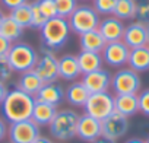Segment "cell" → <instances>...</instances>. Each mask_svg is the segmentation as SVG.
<instances>
[{
	"mask_svg": "<svg viewBox=\"0 0 149 143\" xmlns=\"http://www.w3.org/2000/svg\"><path fill=\"white\" fill-rule=\"evenodd\" d=\"M57 8V16L69 19V16L78 8V0H54Z\"/></svg>",
	"mask_w": 149,
	"mask_h": 143,
	"instance_id": "28",
	"label": "cell"
},
{
	"mask_svg": "<svg viewBox=\"0 0 149 143\" xmlns=\"http://www.w3.org/2000/svg\"><path fill=\"white\" fill-rule=\"evenodd\" d=\"M124 24L121 19L116 18V16H105L104 19L100 21L98 25V31L100 34L104 37V40L107 42H113V41H121L123 40V34H124Z\"/></svg>",
	"mask_w": 149,
	"mask_h": 143,
	"instance_id": "14",
	"label": "cell"
},
{
	"mask_svg": "<svg viewBox=\"0 0 149 143\" xmlns=\"http://www.w3.org/2000/svg\"><path fill=\"white\" fill-rule=\"evenodd\" d=\"M32 143H53V142H51L48 137H45V136H41V134H40V136H38Z\"/></svg>",
	"mask_w": 149,
	"mask_h": 143,
	"instance_id": "40",
	"label": "cell"
},
{
	"mask_svg": "<svg viewBox=\"0 0 149 143\" xmlns=\"http://www.w3.org/2000/svg\"><path fill=\"white\" fill-rule=\"evenodd\" d=\"M76 136L85 142H89L92 143L94 140H97L100 136H101V121L88 115V114H84L79 117V123H78V131H76Z\"/></svg>",
	"mask_w": 149,
	"mask_h": 143,
	"instance_id": "15",
	"label": "cell"
},
{
	"mask_svg": "<svg viewBox=\"0 0 149 143\" xmlns=\"http://www.w3.org/2000/svg\"><path fill=\"white\" fill-rule=\"evenodd\" d=\"M81 75L78 56L64 54L58 58V78L63 81H76Z\"/></svg>",
	"mask_w": 149,
	"mask_h": 143,
	"instance_id": "16",
	"label": "cell"
},
{
	"mask_svg": "<svg viewBox=\"0 0 149 143\" xmlns=\"http://www.w3.org/2000/svg\"><path fill=\"white\" fill-rule=\"evenodd\" d=\"M123 42L130 50L132 48H137V47H143V45H149L148 44V28H146V24H143L140 21H134V22L129 24L124 28Z\"/></svg>",
	"mask_w": 149,
	"mask_h": 143,
	"instance_id": "13",
	"label": "cell"
},
{
	"mask_svg": "<svg viewBox=\"0 0 149 143\" xmlns=\"http://www.w3.org/2000/svg\"><path fill=\"white\" fill-rule=\"evenodd\" d=\"M9 143H12V142H9Z\"/></svg>",
	"mask_w": 149,
	"mask_h": 143,
	"instance_id": "46",
	"label": "cell"
},
{
	"mask_svg": "<svg viewBox=\"0 0 149 143\" xmlns=\"http://www.w3.org/2000/svg\"><path fill=\"white\" fill-rule=\"evenodd\" d=\"M0 3H2L3 8L12 10V9H15V8L24 5V3H28V0H0Z\"/></svg>",
	"mask_w": 149,
	"mask_h": 143,
	"instance_id": "36",
	"label": "cell"
},
{
	"mask_svg": "<svg viewBox=\"0 0 149 143\" xmlns=\"http://www.w3.org/2000/svg\"><path fill=\"white\" fill-rule=\"evenodd\" d=\"M145 143H149V137H148V139H146V140H145Z\"/></svg>",
	"mask_w": 149,
	"mask_h": 143,
	"instance_id": "44",
	"label": "cell"
},
{
	"mask_svg": "<svg viewBox=\"0 0 149 143\" xmlns=\"http://www.w3.org/2000/svg\"><path fill=\"white\" fill-rule=\"evenodd\" d=\"M136 19L143 24L149 22V0H136Z\"/></svg>",
	"mask_w": 149,
	"mask_h": 143,
	"instance_id": "31",
	"label": "cell"
},
{
	"mask_svg": "<svg viewBox=\"0 0 149 143\" xmlns=\"http://www.w3.org/2000/svg\"><path fill=\"white\" fill-rule=\"evenodd\" d=\"M111 88L116 95L137 94L142 88V81L137 72L130 67H124L117 70L111 76Z\"/></svg>",
	"mask_w": 149,
	"mask_h": 143,
	"instance_id": "7",
	"label": "cell"
},
{
	"mask_svg": "<svg viewBox=\"0 0 149 143\" xmlns=\"http://www.w3.org/2000/svg\"><path fill=\"white\" fill-rule=\"evenodd\" d=\"M0 35H3L6 40H9L13 44V42H18L21 37L24 35V28L18 25L9 15H5L2 24H0Z\"/></svg>",
	"mask_w": 149,
	"mask_h": 143,
	"instance_id": "25",
	"label": "cell"
},
{
	"mask_svg": "<svg viewBox=\"0 0 149 143\" xmlns=\"http://www.w3.org/2000/svg\"><path fill=\"white\" fill-rule=\"evenodd\" d=\"M79 117L81 115L73 110L57 111L56 117L48 126L51 136L60 142H67V140H72L73 137H76Z\"/></svg>",
	"mask_w": 149,
	"mask_h": 143,
	"instance_id": "4",
	"label": "cell"
},
{
	"mask_svg": "<svg viewBox=\"0 0 149 143\" xmlns=\"http://www.w3.org/2000/svg\"><path fill=\"white\" fill-rule=\"evenodd\" d=\"M129 117L114 111L101 121V136L117 142L129 131Z\"/></svg>",
	"mask_w": 149,
	"mask_h": 143,
	"instance_id": "10",
	"label": "cell"
},
{
	"mask_svg": "<svg viewBox=\"0 0 149 143\" xmlns=\"http://www.w3.org/2000/svg\"><path fill=\"white\" fill-rule=\"evenodd\" d=\"M70 25L69 21L60 16H56L53 19H48L44 26L40 29L41 42L44 47L56 51L60 50L70 37Z\"/></svg>",
	"mask_w": 149,
	"mask_h": 143,
	"instance_id": "2",
	"label": "cell"
},
{
	"mask_svg": "<svg viewBox=\"0 0 149 143\" xmlns=\"http://www.w3.org/2000/svg\"><path fill=\"white\" fill-rule=\"evenodd\" d=\"M92 143H117L116 140H111V139H107V137H104V136H100L97 140H94Z\"/></svg>",
	"mask_w": 149,
	"mask_h": 143,
	"instance_id": "39",
	"label": "cell"
},
{
	"mask_svg": "<svg viewBox=\"0 0 149 143\" xmlns=\"http://www.w3.org/2000/svg\"><path fill=\"white\" fill-rule=\"evenodd\" d=\"M129 54H130V48L123 42V40L107 42L105 48L101 53L104 63L111 67H123L124 64H127Z\"/></svg>",
	"mask_w": 149,
	"mask_h": 143,
	"instance_id": "11",
	"label": "cell"
},
{
	"mask_svg": "<svg viewBox=\"0 0 149 143\" xmlns=\"http://www.w3.org/2000/svg\"><path fill=\"white\" fill-rule=\"evenodd\" d=\"M69 25L72 32L82 35L85 32L98 29L100 25V15L92 6L88 5H78V8L74 9V12L69 16Z\"/></svg>",
	"mask_w": 149,
	"mask_h": 143,
	"instance_id": "5",
	"label": "cell"
},
{
	"mask_svg": "<svg viewBox=\"0 0 149 143\" xmlns=\"http://www.w3.org/2000/svg\"><path fill=\"white\" fill-rule=\"evenodd\" d=\"M34 104H35V96L15 88L8 92L5 101L2 102L3 117L9 123L29 120L32 115Z\"/></svg>",
	"mask_w": 149,
	"mask_h": 143,
	"instance_id": "1",
	"label": "cell"
},
{
	"mask_svg": "<svg viewBox=\"0 0 149 143\" xmlns=\"http://www.w3.org/2000/svg\"><path fill=\"white\" fill-rule=\"evenodd\" d=\"M124 143H145V140H143V139H140V137H132V139L126 140Z\"/></svg>",
	"mask_w": 149,
	"mask_h": 143,
	"instance_id": "41",
	"label": "cell"
},
{
	"mask_svg": "<svg viewBox=\"0 0 149 143\" xmlns=\"http://www.w3.org/2000/svg\"><path fill=\"white\" fill-rule=\"evenodd\" d=\"M57 111H58V110H57L56 105H51V104L41 102V101H37V99H35L31 120H32L35 124H38V126H50V123H51L53 118L56 117Z\"/></svg>",
	"mask_w": 149,
	"mask_h": 143,
	"instance_id": "19",
	"label": "cell"
},
{
	"mask_svg": "<svg viewBox=\"0 0 149 143\" xmlns=\"http://www.w3.org/2000/svg\"><path fill=\"white\" fill-rule=\"evenodd\" d=\"M129 67L133 69L137 73L149 70V45L132 48L129 54Z\"/></svg>",
	"mask_w": 149,
	"mask_h": 143,
	"instance_id": "21",
	"label": "cell"
},
{
	"mask_svg": "<svg viewBox=\"0 0 149 143\" xmlns=\"http://www.w3.org/2000/svg\"><path fill=\"white\" fill-rule=\"evenodd\" d=\"M137 98H139V111L143 115L149 117V89L142 91L137 95Z\"/></svg>",
	"mask_w": 149,
	"mask_h": 143,
	"instance_id": "34",
	"label": "cell"
},
{
	"mask_svg": "<svg viewBox=\"0 0 149 143\" xmlns=\"http://www.w3.org/2000/svg\"><path fill=\"white\" fill-rule=\"evenodd\" d=\"M8 124H6V120L0 118V142H3L8 136Z\"/></svg>",
	"mask_w": 149,
	"mask_h": 143,
	"instance_id": "37",
	"label": "cell"
},
{
	"mask_svg": "<svg viewBox=\"0 0 149 143\" xmlns=\"http://www.w3.org/2000/svg\"><path fill=\"white\" fill-rule=\"evenodd\" d=\"M9 16L18 24L21 25L24 29L25 28H31L32 24V12H31V3H24L15 9L10 10Z\"/></svg>",
	"mask_w": 149,
	"mask_h": 143,
	"instance_id": "26",
	"label": "cell"
},
{
	"mask_svg": "<svg viewBox=\"0 0 149 143\" xmlns=\"http://www.w3.org/2000/svg\"><path fill=\"white\" fill-rule=\"evenodd\" d=\"M64 98L73 107H84L86 99L89 98V92L85 88V85L79 81V82H73L64 91Z\"/></svg>",
	"mask_w": 149,
	"mask_h": 143,
	"instance_id": "24",
	"label": "cell"
},
{
	"mask_svg": "<svg viewBox=\"0 0 149 143\" xmlns=\"http://www.w3.org/2000/svg\"><path fill=\"white\" fill-rule=\"evenodd\" d=\"M44 85V82L41 81V78L35 73V70H28V72H24L19 76V81L16 83V88L35 96L37 92L41 89V86Z\"/></svg>",
	"mask_w": 149,
	"mask_h": 143,
	"instance_id": "22",
	"label": "cell"
},
{
	"mask_svg": "<svg viewBox=\"0 0 149 143\" xmlns=\"http://www.w3.org/2000/svg\"><path fill=\"white\" fill-rule=\"evenodd\" d=\"M63 98H64V91L56 82L44 83L41 86V89L37 92V95H35V99L37 101L47 102V104H51V105H56V107L63 101Z\"/></svg>",
	"mask_w": 149,
	"mask_h": 143,
	"instance_id": "18",
	"label": "cell"
},
{
	"mask_svg": "<svg viewBox=\"0 0 149 143\" xmlns=\"http://www.w3.org/2000/svg\"><path fill=\"white\" fill-rule=\"evenodd\" d=\"M117 0H92V8L101 16H111L116 8Z\"/></svg>",
	"mask_w": 149,
	"mask_h": 143,
	"instance_id": "29",
	"label": "cell"
},
{
	"mask_svg": "<svg viewBox=\"0 0 149 143\" xmlns=\"http://www.w3.org/2000/svg\"><path fill=\"white\" fill-rule=\"evenodd\" d=\"M82 2H86V0H82Z\"/></svg>",
	"mask_w": 149,
	"mask_h": 143,
	"instance_id": "45",
	"label": "cell"
},
{
	"mask_svg": "<svg viewBox=\"0 0 149 143\" xmlns=\"http://www.w3.org/2000/svg\"><path fill=\"white\" fill-rule=\"evenodd\" d=\"M38 6L42 15L47 18V21L57 16V8H56L54 0H38Z\"/></svg>",
	"mask_w": 149,
	"mask_h": 143,
	"instance_id": "32",
	"label": "cell"
},
{
	"mask_svg": "<svg viewBox=\"0 0 149 143\" xmlns=\"http://www.w3.org/2000/svg\"><path fill=\"white\" fill-rule=\"evenodd\" d=\"M107 41L104 40V37L100 34L98 29L85 32L82 35H79V45H81V51H92V53H102V50L105 48Z\"/></svg>",
	"mask_w": 149,
	"mask_h": 143,
	"instance_id": "20",
	"label": "cell"
},
{
	"mask_svg": "<svg viewBox=\"0 0 149 143\" xmlns=\"http://www.w3.org/2000/svg\"><path fill=\"white\" fill-rule=\"evenodd\" d=\"M113 16L121 21L134 19L136 18V0H117Z\"/></svg>",
	"mask_w": 149,
	"mask_h": 143,
	"instance_id": "27",
	"label": "cell"
},
{
	"mask_svg": "<svg viewBox=\"0 0 149 143\" xmlns=\"http://www.w3.org/2000/svg\"><path fill=\"white\" fill-rule=\"evenodd\" d=\"M84 110H85V114L102 121L105 117L114 112V96L108 91L89 94V98L86 99Z\"/></svg>",
	"mask_w": 149,
	"mask_h": 143,
	"instance_id": "8",
	"label": "cell"
},
{
	"mask_svg": "<svg viewBox=\"0 0 149 143\" xmlns=\"http://www.w3.org/2000/svg\"><path fill=\"white\" fill-rule=\"evenodd\" d=\"M146 28H148V44H149V22L146 24Z\"/></svg>",
	"mask_w": 149,
	"mask_h": 143,
	"instance_id": "43",
	"label": "cell"
},
{
	"mask_svg": "<svg viewBox=\"0 0 149 143\" xmlns=\"http://www.w3.org/2000/svg\"><path fill=\"white\" fill-rule=\"evenodd\" d=\"M8 92H9V89H8L6 83H2V82H0V105H2V102L5 101Z\"/></svg>",
	"mask_w": 149,
	"mask_h": 143,
	"instance_id": "38",
	"label": "cell"
},
{
	"mask_svg": "<svg viewBox=\"0 0 149 143\" xmlns=\"http://www.w3.org/2000/svg\"><path fill=\"white\" fill-rule=\"evenodd\" d=\"M12 47V42L9 40H6L3 35H0V58L2 57H8V53Z\"/></svg>",
	"mask_w": 149,
	"mask_h": 143,
	"instance_id": "35",
	"label": "cell"
},
{
	"mask_svg": "<svg viewBox=\"0 0 149 143\" xmlns=\"http://www.w3.org/2000/svg\"><path fill=\"white\" fill-rule=\"evenodd\" d=\"M38 51L28 42H13L9 53H8V61L13 72L24 73L28 70H34L37 61H38Z\"/></svg>",
	"mask_w": 149,
	"mask_h": 143,
	"instance_id": "3",
	"label": "cell"
},
{
	"mask_svg": "<svg viewBox=\"0 0 149 143\" xmlns=\"http://www.w3.org/2000/svg\"><path fill=\"white\" fill-rule=\"evenodd\" d=\"M12 75H13V69L10 67L8 58L2 57V58H0V82H2V83H8L12 79Z\"/></svg>",
	"mask_w": 149,
	"mask_h": 143,
	"instance_id": "33",
	"label": "cell"
},
{
	"mask_svg": "<svg viewBox=\"0 0 149 143\" xmlns=\"http://www.w3.org/2000/svg\"><path fill=\"white\" fill-rule=\"evenodd\" d=\"M38 54V61L34 67L35 73L41 78L44 83L56 82L58 79V57L53 50L44 45H41Z\"/></svg>",
	"mask_w": 149,
	"mask_h": 143,
	"instance_id": "6",
	"label": "cell"
},
{
	"mask_svg": "<svg viewBox=\"0 0 149 143\" xmlns=\"http://www.w3.org/2000/svg\"><path fill=\"white\" fill-rule=\"evenodd\" d=\"M40 136V126L31 118L24 121L10 123L8 128V137L12 143H32Z\"/></svg>",
	"mask_w": 149,
	"mask_h": 143,
	"instance_id": "9",
	"label": "cell"
},
{
	"mask_svg": "<svg viewBox=\"0 0 149 143\" xmlns=\"http://www.w3.org/2000/svg\"><path fill=\"white\" fill-rule=\"evenodd\" d=\"M81 82L85 85L89 94L105 92L108 91V88H111V75L105 69H98L95 72H91V73L82 75Z\"/></svg>",
	"mask_w": 149,
	"mask_h": 143,
	"instance_id": "12",
	"label": "cell"
},
{
	"mask_svg": "<svg viewBox=\"0 0 149 143\" xmlns=\"http://www.w3.org/2000/svg\"><path fill=\"white\" fill-rule=\"evenodd\" d=\"M78 63L81 67V73L86 75L91 72H95L98 69H102L104 60L101 53H92V51H81L78 54Z\"/></svg>",
	"mask_w": 149,
	"mask_h": 143,
	"instance_id": "23",
	"label": "cell"
},
{
	"mask_svg": "<svg viewBox=\"0 0 149 143\" xmlns=\"http://www.w3.org/2000/svg\"><path fill=\"white\" fill-rule=\"evenodd\" d=\"M114 111L132 117L139 112V98L137 94H121L114 96Z\"/></svg>",
	"mask_w": 149,
	"mask_h": 143,
	"instance_id": "17",
	"label": "cell"
},
{
	"mask_svg": "<svg viewBox=\"0 0 149 143\" xmlns=\"http://www.w3.org/2000/svg\"><path fill=\"white\" fill-rule=\"evenodd\" d=\"M31 12H32V24H31V28L34 29H41L44 26V24L47 22V18L42 15V12L40 10V6H38V0H34L31 3Z\"/></svg>",
	"mask_w": 149,
	"mask_h": 143,
	"instance_id": "30",
	"label": "cell"
},
{
	"mask_svg": "<svg viewBox=\"0 0 149 143\" xmlns=\"http://www.w3.org/2000/svg\"><path fill=\"white\" fill-rule=\"evenodd\" d=\"M3 18H5V15H3V12H2V10H0V24H2Z\"/></svg>",
	"mask_w": 149,
	"mask_h": 143,
	"instance_id": "42",
	"label": "cell"
}]
</instances>
